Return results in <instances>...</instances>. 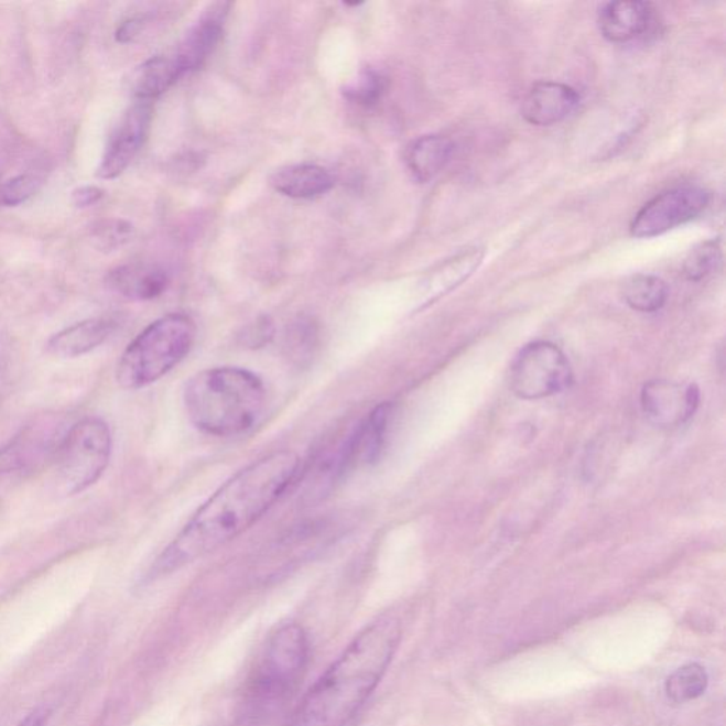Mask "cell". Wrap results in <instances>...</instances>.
I'll use <instances>...</instances> for the list:
<instances>
[{"instance_id": "cell-11", "label": "cell", "mask_w": 726, "mask_h": 726, "mask_svg": "<svg viewBox=\"0 0 726 726\" xmlns=\"http://www.w3.org/2000/svg\"><path fill=\"white\" fill-rule=\"evenodd\" d=\"M700 407L696 384H681L671 380H651L641 392V408L657 427L681 426L694 416Z\"/></svg>"}, {"instance_id": "cell-14", "label": "cell", "mask_w": 726, "mask_h": 726, "mask_svg": "<svg viewBox=\"0 0 726 726\" xmlns=\"http://www.w3.org/2000/svg\"><path fill=\"white\" fill-rule=\"evenodd\" d=\"M581 97L575 88L556 82H541L523 97V120L537 127H551L571 116Z\"/></svg>"}, {"instance_id": "cell-20", "label": "cell", "mask_w": 726, "mask_h": 726, "mask_svg": "<svg viewBox=\"0 0 726 726\" xmlns=\"http://www.w3.org/2000/svg\"><path fill=\"white\" fill-rule=\"evenodd\" d=\"M624 299L630 308L640 313H655L664 307L669 299V286L657 275H635L625 284Z\"/></svg>"}, {"instance_id": "cell-16", "label": "cell", "mask_w": 726, "mask_h": 726, "mask_svg": "<svg viewBox=\"0 0 726 726\" xmlns=\"http://www.w3.org/2000/svg\"><path fill=\"white\" fill-rule=\"evenodd\" d=\"M116 329L110 318H90L53 335L47 353L58 358H77L100 347Z\"/></svg>"}, {"instance_id": "cell-1", "label": "cell", "mask_w": 726, "mask_h": 726, "mask_svg": "<svg viewBox=\"0 0 726 726\" xmlns=\"http://www.w3.org/2000/svg\"><path fill=\"white\" fill-rule=\"evenodd\" d=\"M299 470V454L280 451L235 474L165 548L148 572L147 581L170 575L236 540L280 500Z\"/></svg>"}, {"instance_id": "cell-23", "label": "cell", "mask_w": 726, "mask_h": 726, "mask_svg": "<svg viewBox=\"0 0 726 726\" xmlns=\"http://www.w3.org/2000/svg\"><path fill=\"white\" fill-rule=\"evenodd\" d=\"M384 90H387V80L382 74L373 68H367L360 72L357 80L349 83L343 93L350 102L360 107H373L382 98Z\"/></svg>"}, {"instance_id": "cell-13", "label": "cell", "mask_w": 726, "mask_h": 726, "mask_svg": "<svg viewBox=\"0 0 726 726\" xmlns=\"http://www.w3.org/2000/svg\"><path fill=\"white\" fill-rule=\"evenodd\" d=\"M597 24L606 41L635 42L653 32L655 11L653 4L637 2V0L607 3L600 9Z\"/></svg>"}, {"instance_id": "cell-29", "label": "cell", "mask_w": 726, "mask_h": 726, "mask_svg": "<svg viewBox=\"0 0 726 726\" xmlns=\"http://www.w3.org/2000/svg\"><path fill=\"white\" fill-rule=\"evenodd\" d=\"M273 323H271L269 318H261L249 329L247 338L250 339L249 344L251 347H260V345L269 343V339L273 337Z\"/></svg>"}, {"instance_id": "cell-27", "label": "cell", "mask_w": 726, "mask_h": 726, "mask_svg": "<svg viewBox=\"0 0 726 726\" xmlns=\"http://www.w3.org/2000/svg\"><path fill=\"white\" fill-rule=\"evenodd\" d=\"M317 344V331L311 323H300L295 325L289 335V344L286 347L290 349V355L299 362L308 359Z\"/></svg>"}, {"instance_id": "cell-6", "label": "cell", "mask_w": 726, "mask_h": 726, "mask_svg": "<svg viewBox=\"0 0 726 726\" xmlns=\"http://www.w3.org/2000/svg\"><path fill=\"white\" fill-rule=\"evenodd\" d=\"M111 430L100 418H86L64 434L57 448L58 476L68 496L86 491L100 480L110 463Z\"/></svg>"}, {"instance_id": "cell-9", "label": "cell", "mask_w": 726, "mask_h": 726, "mask_svg": "<svg viewBox=\"0 0 726 726\" xmlns=\"http://www.w3.org/2000/svg\"><path fill=\"white\" fill-rule=\"evenodd\" d=\"M61 423L52 418L39 419L0 447V476L31 472L51 457L61 446Z\"/></svg>"}, {"instance_id": "cell-4", "label": "cell", "mask_w": 726, "mask_h": 726, "mask_svg": "<svg viewBox=\"0 0 726 726\" xmlns=\"http://www.w3.org/2000/svg\"><path fill=\"white\" fill-rule=\"evenodd\" d=\"M195 339L196 325L187 315L156 319L128 345L118 362L117 382L130 390L150 387L189 355Z\"/></svg>"}, {"instance_id": "cell-24", "label": "cell", "mask_w": 726, "mask_h": 726, "mask_svg": "<svg viewBox=\"0 0 726 726\" xmlns=\"http://www.w3.org/2000/svg\"><path fill=\"white\" fill-rule=\"evenodd\" d=\"M723 260L718 240H706L695 246L684 261V274L691 281H700L714 273Z\"/></svg>"}, {"instance_id": "cell-19", "label": "cell", "mask_w": 726, "mask_h": 726, "mask_svg": "<svg viewBox=\"0 0 726 726\" xmlns=\"http://www.w3.org/2000/svg\"><path fill=\"white\" fill-rule=\"evenodd\" d=\"M182 73L174 57L156 56L142 63L131 76V91L138 101L155 100L180 80Z\"/></svg>"}, {"instance_id": "cell-5", "label": "cell", "mask_w": 726, "mask_h": 726, "mask_svg": "<svg viewBox=\"0 0 726 726\" xmlns=\"http://www.w3.org/2000/svg\"><path fill=\"white\" fill-rule=\"evenodd\" d=\"M308 653L303 627L291 624L274 631L250 683V698L256 708L280 703L295 689L307 667Z\"/></svg>"}, {"instance_id": "cell-15", "label": "cell", "mask_w": 726, "mask_h": 726, "mask_svg": "<svg viewBox=\"0 0 726 726\" xmlns=\"http://www.w3.org/2000/svg\"><path fill=\"white\" fill-rule=\"evenodd\" d=\"M170 283V274L161 267L152 264L120 266L107 277V284L112 291L133 301L161 297Z\"/></svg>"}, {"instance_id": "cell-21", "label": "cell", "mask_w": 726, "mask_h": 726, "mask_svg": "<svg viewBox=\"0 0 726 726\" xmlns=\"http://www.w3.org/2000/svg\"><path fill=\"white\" fill-rule=\"evenodd\" d=\"M393 407L390 403L379 404L372 413L369 414L367 422L360 424L357 429L358 436V457H362L365 463L372 464L379 460L382 454L390 418H392Z\"/></svg>"}, {"instance_id": "cell-3", "label": "cell", "mask_w": 726, "mask_h": 726, "mask_svg": "<svg viewBox=\"0 0 726 726\" xmlns=\"http://www.w3.org/2000/svg\"><path fill=\"white\" fill-rule=\"evenodd\" d=\"M184 402L187 418L201 432L234 437L259 423L267 404V389L251 370L212 368L187 380Z\"/></svg>"}, {"instance_id": "cell-7", "label": "cell", "mask_w": 726, "mask_h": 726, "mask_svg": "<svg viewBox=\"0 0 726 726\" xmlns=\"http://www.w3.org/2000/svg\"><path fill=\"white\" fill-rule=\"evenodd\" d=\"M573 382L570 360L560 347L546 340L527 345L511 367L510 387L523 400L553 397Z\"/></svg>"}, {"instance_id": "cell-30", "label": "cell", "mask_w": 726, "mask_h": 726, "mask_svg": "<svg viewBox=\"0 0 726 726\" xmlns=\"http://www.w3.org/2000/svg\"><path fill=\"white\" fill-rule=\"evenodd\" d=\"M142 22L140 19H131V21L123 22L118 29L116 37L118 42L128 43L133 41L141 32Z\"/></svg>"}, {"instance_id": "cell-12", "label": "cell", "mask_w": 726, "mask_h": 726, "mask_svg": "<svg viewBox=\"0 0 726 726\" xmlns=\"http://www.w3.org/2000/svg\"><path fill=\"white\" fill-rule=\"evenodd\" d=\"M229 3L212 4L202 14L199 21L185 34L184 41L177 46L174 61L182 76L195 72L204 66V63L214 53L224 34L225 21L229 13Z\"/></svg>"}, {"instance_id": "cell-2", "label": "cell", "mask_w": 726, "mask_h": 726, "mask_svg": "<svg viewBox=\"0 0 726 726\" xmlns=\"http://www.w3.org/2000/svg\"><path fill=\"white\" fill-rule=\"evenodd\" d=\"M399 641L397 620L365 627L311 686L290 726H347L382 681Z\"/></svg>"}, {"instance_id": "cell-8", "label": "cell", "mask_w": 726, "mask_h": 726, "mask_svg": "<svg viewBox=\"0 0 726 726\" xmlns=\"http://www.w3.org/2000/svg\"><path fill=\"white\" fill-rule=\"evenodd\" d=\"M711 195L704 187L680 186L657 195L641 207L630 225L636 239H651L698 217L708 207Z\"/></svg>"}, {"instance_id": "cell-22", "label": "cell", "mask_w": 726, "mask_h": 726, "mask_svg": "<svg viewBox=\"0 0 726 726\" xmlns=\"http://www.w3.org/2000/svg\"><path fill=\"white\" fill-rule=\"evenodd\" d=\"M708 686V674L703 665L691 663L676 670L665 683L667 696L675 704L700 698Z\"/></svg>"}, {"instance_id": "cell-31", "label": "cell", "mask_w": 726, "mask_h": 726, "mask_svg": "<svg viewBox=\"0 0 726 726\" xmlns=\"http://www.w3.org/2000/svg\"><path fill=\"white\" fill-rule=\"evenodd\" d=\"M48 718H51V709L42 706L29 714L19 726H46Z\"/></svg>"}, {"instance_id": "cell-18", "label": "cell", "mask_w": 726, "mask_h": 726, "mask_svg": "<svg viewBox=\"0 0 726 726\" xmlns=\"http://www.w3.org/2000/svg\"><path fill=\"white\" fill-rule=\"evenodd\" d=\"M271 185L279 194L293 199H313L328 194L335 185V180L323 166L303 164L277 171L271 177Z\"/></svg>"}, {"instance_id": "cell-10", "label": "cell", "mask_w": 726, "mask_h": 726, "mask_svg": "<svg viewBox=\"0 0 726 726\" xmlns=\"http://www.w3.org/2000/svg\"><path fill=\"white\" fill-rule=\"evenodd\" d=\"M154 107L150 101H138L128 108L111 133L104 151L97 176L116 180L131 165L150 131Z\"/></svg>"}, {"instance_id": "cell-26", "label": "cell", "mask_w": 726, "mask_h": 726, "mask_svg": "<svg viewBox=\"0 0 726 726\" xmlns=\"http://www.w3.org/2000/svg\"><path fill=\"white\" fill-rule=\"evenodd\" d=\"M42 185L39 176L24 174L12 177L0 185V205L19 206L31 199Z\"/></svg>"}, {"instance_id": "cell-28", "label": "cell", "mask_w": 726, "mask_h": 726, "mask_svg": "<svg viewBox=\"0 0 726 726\" xmlns=\"http://www.w3.org/2000/svg\"><path fill=\"white\" fill-rule=\"evenodd\" d=\"M102 197L104 191L100 187L86 185L73 191L72 201L73 205L78 207V209H87V207L97 205Z\"/></svg>"}, {"instance_id": "cell-17", "label": "cell", "mask_w": 726, "mask_h": 726, "mask_svg": "<svg viewBox=\"0 0 726 726\" xmlns=\"http://www.w3.org/2000/svg\"><path fill=\"white\" fill-rule=\"evenodd\" d=\"M454 142L444 136H424L410 143L404 154L408 171L413 180L426 184L451 164Z\"/></svg>"}, {"instance_id": "cell-25", "label": "cell", "mask_w": 726, "mask_h": 726, "mask_svg": "<svg viewBox=\"0 0 726 726\" xmlns=\"http://www.w3.org/2000/svg\"><path fill=\"white\" fill-rule=\"evenodd\" d=\"M132 236V226L121 219L97 221L91 229L94 246L101 251H112L126 245Z\"/></svg>"}]
</instances>
